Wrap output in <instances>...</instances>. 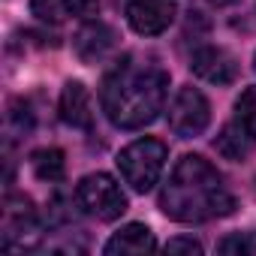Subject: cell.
Returning a JSON list of instances; mask_svg holds the SVG:
<instances>
[{
	"label": "cell",
	"mask_w": 256,
	"mask_h": 256,
	"mask_svg": "<svg viewBox=\"0 0 256 256\" xmlns=\"http://www.w3.org/2000/svg\"><path fill=\"white\" fill-rule=\"evenodd\" d=\"M253 70H256V58H253Z\"/></svg>",
	"instance_id": "cell-17"
},
{
	"label": "cell",
	"mask_w": 256,
	"mask_h": 256,
	"mask_svg": "<svg viewBox=\"0 0 256 256\" xmlns=\"http://www.w3.org/2000/svg\"><path fill=\"white\" fill-rule=\"evenodd\" d=\"M76 199H78V205H82L90 217L106 220V223L118 220V217L126 211V196H124L120 184H118L112 175H106V172H90V175H84V178L78 181V187H76Z\"/></svg>",
	"instance_id": "cell-4"
},
{
	"label": "cell",
	"mask_w": 256,
	"mask_h": 256,
	"mask_svg": "<svg viewBox=\"0 0 256 256\" xmlns=\"http://www.w3.org/2000/svg\"><path fill=\"white\" fill-rule=\"evenodd\" d=\"M232 208L235 196L223 184V175L199 154H184L160 193V211L175 223H205L232 214Z\"/></svg>",
	"instance_id": "cell-1"
},
{
	"label": "cell",
	"mask_w": 256,
	"mask_h": 256,
	"mask_svg": "<svg viewBox=\"0 0 256 256\" xmlns=\"http://www.w3.org/2000/svg\"><path fill=\"white\" fill-rule=\"evenodd\" d=\"M112 46H114V34H112V28H106L100 22L84 24L76 36V52L82 54V60H100Z\"/></svg>",
	"instance_id": "cell-11"
},
{
	"label": "cell",
	"mask_w": 256,
	"mask_h": 256,
	"mask_svg": "<svg viewBox=\"0 0 256 256\" xmlns=\"http://www.w3.org/2000/svg\"><path fill=\"white\" fill-rule=\"evenodd\" d=\"M30 12L46 24H64L70 16L82 12V0H30Z\"/></svg>",
	"instance_id": "cell-12"
},
{
	"label": "cell",
	"mask_w": 256,
	"mask_h": 256,
	"mask_svg": "<svg viewBox=\"0 0 256 256\" xmlns=\"http://www.w3.org/2000/svg\"><path fill=\"white\" fill-rule=\"evenodd\" d=\"M166 253H202V244L196 238H172L166 244Z\"/></svg>",
	"instance_id": "cell-16"
},
{
	"label": "cell",
	"mask_w": 256,
	"mask_h": 256,
	"mask_svg": "<svg viewBox=\"0 0 256 256\" xmlns=\"http://www.w3.org/2000/svg\"><path fill=\"white\" fill-rule=\"evenodd\" d=\"M60 120L76 126V130H90L94 124V102H90V90L82 82H66L60 90V102H58Z\"/></svg>",
	"instance_id": "cell-9"
},
{
	"label": "cell",
	"mask_w": 256,
	"mask_h": 256,
	"mask_svg": "<svg viewBox=\"0 0 256 256\" xmlns=\"http://www.w3.org/2000/svg\"><path fill=\"white\" fill-rule=\"evenodd\" d=\"M178 12V0H133L126 6V22L139 36H160L169 30Z\"/></svg>",
	"instance_id": "cell-7"
},
{
	"label": "cell",
	"mask_w": 256,
	"mask_h": 256,
	"mask_svg": "<svg viewBox=\"0 0 256 256\" xmlns=\"http://www.w3.org/2000/svg\"><path fill=\"white\" fill-rule=\"evenodd\" d=\"M30 166H34V175L42 178V181H64V151L60 148H42V151H34L30 154Z\"/></svg>",
	"instance_id": "cell-14"
},
{
	"label": "cell",
	"mask_w": 256,
	"mask_h": 256,
	"mask_svg": "<svg viewBox=\"0 0 256 256\" xmlns=\"http://www.w3.org/2000/svg\"><path fill=\"white\" fill-rule=\"evenodd\" d=\"M166 90H169V76L160 66L124 60L106 76L100 102L114 126L142 130V126L154 124L157 114L163 112Z\"/></svg>",
	"instance_id": "cell-2"
},
{
	"label": "cell",
	"mask_w": 256,
	"mask_h": 256,
	"mask_svg": "<svg viewBox=\"0 0 256 256\" xmlns=\"http://www.w3.org/2000/svg\"><path fill=\"white\" fill-rule=\"evenodd\" d=\"M190 70H193L199 78L211 82V84H232L235 76H238L235 58H232L226 48H217V46L199 48V52L193 54V60H190Z\"/></svg>",
	"instance_id": "cell-8"
},
{
	"label": "cell",
	"mask_w": 256,
	"mask_h": 256,
	"mask_svg": "<svg viewBox=\"0 0 256 256\" xmlns=\"http://www.w3.org/2000/svg\"><path fill=\"white\" fill-rule=\"evenodd\" d=\"M208 124H211V102L208 96L187 84L175 94L172 106H169V126H172V133L181 136V139H193V136H202L208 130Z\"/></svg>",
	"instance_id": "cell-5"
},
{
	"label": "cell",
	"mask_w": 256,
	"mask_h": 256,
	"mask_svg": "<svg viewBox=\"0 0 256 256\" xmlns=\"http://www.w3.org/2000/svg\"><path fill=\"white\" fill-rule=\"evenodd\" d=\"M40 235L36 211L28 196H6L4 208V247L6 250H24Z\"/></svg>",
	"instance_id": "cell-6"
},
{
	"label": "cell",
	"mask_w": 256,
	"mask_h": 256,
	"mask_svg": "<svg viewBox=\"0 0 256 256\" xmlns=\"http://www.w3.org/2000/svg\"><path fill=\"white\" fill-rule=\"evenodd\" d=\"M166 145L160 139H136L126 148H120L118 154V169H120V178L130 184L136 193H148L154 190V184L160 181L163 175V166H166Z\"/></svg>",
	"instance_id": "cell-3"
},
{
	"label": "cell",
	"mask_w": 256,
	"mask_h": 256,
	"mask_svg": "<svg viewBox=\"0 0 256 256\" xmlns=\"http://www.w3.org/2000/svg\"><path fill=\"white\" fill-rule=\"evenodd\" d=\"M151 250H157V238L145 223L120 226L102 247L106 256H139V253H151Z\"/></svg>",
	"instance_id": "cell-10"
},
{
	"label": "cell",
	"mask_w": 256,
	"mask_h": 256,
	"mask_svg": "<svg viewBox=\"0 0 256 256\" xmlns=\"http://www.w3.org/2000/svg\"><path fill=\"white\" fill-rule=\"evenodd\" d=\"M217 151L226 157V160H244L247 154H250V145H253V139L241 130V126L232 120L229 126H223V133L217 136Z\"/></svg>",
	"instance_id": "cell-13"
},
{
	"label": "cell",
	"mask_w": 256,
	"mask_h": 256,
	"mask_svg": "<svg viewBox=\"0 0 256 256\" xmlns=\"http://www.w3.org/2000/svg\"><path fill=\"white\" fill-rule=\"evenodd\" d=\"M235 124L256 142V84L247 88L235 102Z\"/></svg>",
	"instance_id": "cell-15"
}]
</instances>
